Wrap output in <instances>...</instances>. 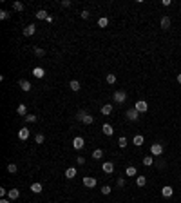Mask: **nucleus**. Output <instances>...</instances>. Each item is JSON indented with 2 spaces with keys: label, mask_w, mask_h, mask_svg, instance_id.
I'll return each instance as SVG.
<instances>
[{
  "label": "nucleus",
  "mask_w": 181,
  "mask_h": 203,
  "mask_svg": "<svg viewBox=\"0 0 181 203\" xmlns=\"http://www.w3.org/2000/svg\"><path fill=\"white\" fill-rule=\"evenodd\" d=\"M116 185H118V187H123V185H125V181H123V178H120V180L116 181Z\"/></svg>",
  "instance_id": "nucleus-41"
},
{
  "label": "nucleus",
  "mask_w": 181,
  "mask_h": 203,
  "mask_svg": "<svg viewBox=\"0 0 181 203\" xmlns=\"http://www.w3.org/2000/svg\"><path fill=\"white\" fill-rule=\"evenodd\" d=\"M16 171H18V167H16L15 163H9V165H8V172H9V174H15Z\"/></svg>",
  "instance_id": "nucleus-33"
},
{
  "label": "nucleus",
  "mask_w": 181,
  "mask_h": 203,
  "mask_svg": "<svg viewBox=\"0 0 181 203\" xmlns=\"http://www.w3.org/2000/svg\"><path fill=\"white\" fill-rule=\"evenodd\" d=\"M172 194H174V189H172L170 185H165V187L161 189V196H163V198H170Z\"/></svg>",
  "instance_id": "nucleus-10"
},
{
  "label": "nucleus",
  "mask_w": 181,
  "mask_h": 203,
  "mask_svg": "<svg viewBox=\"0 0 181 203\" xmlns=\"http://www.w3.org/2000/svg\"><path fill=\"white\" fill-rule=\"evenodd\" d=\"M111 112H112V105L111 104H107V105L102 107V114H103V116H109Z\"/></svg>",
  "instance_id": "nucleus-21"
},
{
  "label": "nucleus",
  "mask_w": 181,
  "mask_h": 203,
  "mask_svg": "<svg viewBox=\"0 0 181 203\" xmlns=\"http://www.w3.org/2000/svg\"><path fill=\"white\" fill-rule=\"evenodd\" d=\"M35 55H36V56H44V55H45V51H44V49H40V47H35Z\"/></svg>",
  "instance_id": "nucleus-35"
},
{
  "label": "nucleus",
  "mask_w": 181,
  "mask_h": 203,
  "mask_svg": "<svg viewBox=\"0 0 181 203\" xmlns=\"http://www.w3.org/2000/svg\"><path fill=\"white\" fill-rule=\"evenodd\" d=\"M18 84H20V89L25 91V93H29V91H31V87H33V85H31V82H27V80H20Z\"/></svg>",
  "instance_id": "nucleus-12"
},
{
  "label": "nucleus",
  "mask_w": 181,
  "mask_h": 203,
  "mask_svg": "<svg viewBox=\"0 0 181 203\" xmlns=\"http://www.w3.org/2000/svg\"><path fill=\"white\" fill-rule=\"evenodd\" d=\"M111 191H112V189H111L109 185H103V187H102V192H103V194H111Z\"/></svg>",
  "instance_id": "nucleus-37"
},
{
  "label": "nucleus",
  "mask_w": 181,
  "mask_h": 203,
  "mask_svg": "<svg viewBox=\"0 0 181 203\" xmlns=\"http://www.w3.org/2000/svg\"><path fill=\"white\" fill-rule=\"evenodd\" d=\"M31 191L35 192V194H40V192L44 191V187L40 185V183H33V185H31Z\"/></svg>",
  "instance_id": "nucleus-25"
},
{
  "label": "nucleus",
  "mask_w": 181,
  "mask_h": 203,
  "mask_svg": "<svg viewBox=\"0 0 181 203\" xmlns=\"http://www.w3.org/2000/svg\"><path fill=\"white\" fill-rule=\"evenodd\" d=\"M125 174L129 176V178H132V176H136V174H138V171H136V167H134V165H129V167L125 169Z\"/></svg>",
  "instance_id": "nucleus-16"
},
{
  "label": "nucleus",
  "mask_w": 181,
  "mask_h": 203,
  "mask_svg": "<svg viewBox=\"0 0 181 203\" xmlns=\"http://www.w3.org/2000/svg\"><path fill=\"white\" fill-rule=\"evenodd\" d=\"M16 112L20 114V116H27V107H25V104H20L16 107Z\"/></svg>",
  "instance_id": "nucleus-17"
},
{
  "label": "nucleus",
  "mask_w": 181,
  "mask_h": 203,
  "mask_svg": "<svg viewBox=\"0 0 181 203\" xmlns=\"http://www.w3.org/2000/svg\"><path fill=\"white\" fill-rule=\"evenodd\" d=\"M35 33H36V25H35V24H29L27 27L24 29V35H25V36H31V35H35Z\"/></svg>",
  "instance_id": "nucleus-13"
},
{
  "label": "nucleus",
  "mask_w": 181,
  "mask_h": 203,
  "mask_svg": "<svg viewBox=\"0 0 181 203\" xmlns=\"http://www.w3.org/2000/svg\"><path fill=\"white\" fill-rule=\"evenodd\" d=\"M35 140H36V143H40V145H42L44 143V141H45V136H44V134H36V136H35Z\"/></svg>",
  "instance_id": "nucleus-34"
},
{
  "label": "nucleus",
  "mask_w": 181,
  "mask_h": 203,
  "mask_svg": "<svg viewBox=\"0 0 181 203\" xmlns=\"http://www.w3.org/2000/svg\"><path fill=\"white\" fill-rule=\"evenodd\" d=\"M150 154L152 156H161L163 154V145L161 143H152L150 145Z\"/></svg>",
  "instance_id": "nucleus-3"
},
{
  "label": "nucleus",
  "mask_w": 181,
  "mask_h": 203,
  "mask_svg": "<svg viewBox=\"0 0 181 203\" xmlns=\"http://www.w3.org/2000/svg\"><path fill=\"white\" fill-rule=\"evenodd\" d=\"M44 74H45V71L42 69V67H35V69H33V76H36V78H44Z\"/></svg>",
  "instance_id": "nucleus-18"
},
{
  "label": "nucleus",
  "mask_w": 181,
  "mask_h": 203,
  "mask_svg": "<svg viewBox=\"0 0 181 203\" xmlns=\"http://www.w3.org/2000/svg\"><path fill=\"white\" fill-rule=\"evenodd\" d=\"M13 9H15V11H24L25 5H24L22 2H13Z\"/></svg>",
  "instance_id": "nucleus-29"
},
{
  "label": "nucleus",
  "mask_w": 181,
  "mask_h": 203,
  "mask_svg": "<svg viewBox=\"0 0 181 203\" xmlns=\"http://www.w3.org/2000/svg\"><path fill=\"white\" fill-rule=\"evenodd\" d=\"M92 158H94V160L103 158V151H102V149H96V151H92Z\"/></svg>",
  "instance_id": "nucleus-28"
},
{
  "label": "nucleus",
  "mask_w": 181,
  "mask_h": 203,
  "mask_svg": "<svg viewBox=\"0 0 181 203\" xmlns=\"http://www.w3.org/2000/svg\"><path fill=\"white\" fill-rule=\"evenodd\" d=\"M169 27H170V16L165 15V16L161 18V29H169Z\"/></svg>",
  "instance_id": "nucleus-19"
},
{
  "label": "nucleus",
  "mask_w": 181,
  "mask_h": 203,
  "mask_svg": "<svg viewBox=\"0 0 181 203\" xmlns=\"http://www.w3.org/2000/svg\"><path fill=\"white\" fill-rule=\"evenodd\" d=\"M76 163H78V165H83V163H85L83 156H78V158H76Z\"/></svg>",
  "instance_id": "nucleus-39"
},
{
  "label": "nucleus",
  "mask_w": 181,
  "mask_h": 203,
  "mask_svg": "<svg viewBox=\"0 0 181 203\" xmlns=\"http://www.w3.org/2000/svg\"><path fill=\"white\" fill-rule=\"evenodd\" d=\"M8 198H9L11 201L18 200V198H20V191H18V189H9V192H8Z\"/></svg>",
  "instance_id": "nucleus-9"
},
{
  "label": "nucleus",
  "mask_w": 181,
  "mask_h": 203,
  "mask_svg": "<svg viewBox=\"0 0 181 203\" xmlns=\"http://www.w3.org/2000/svg\"><path fill=\"white\" fill-rule=\"evenodd\" d=\"M0 18H2V20H8V18H9V13L2 9V11H0Z\"/></svg>",
  "instance_id": "nucleus-36"
},
{
  "label": "nucleus",
  "mask_w": 181,
  "mask_h": 203,
  "mask_svg": "<svg viewBox=\"0 0 181 203\" xmlns=\"http://www.w3.org/2000/svg\"><path fill=\"white\" fill-rule=\"evenodd\" d=\"M69 87H71V91H80V82L78 80H71V84H69Z\"/></svg>",
  "instance_id": "nucleus-24"
},
{
  "label": "nucleus",
  "mask_w": 181,
  "mask_h": 203,
  "mask_svg": "<svg viewBox=\"0 0 181 203\" xmlns=\"http://www.w3.org/2000/svg\"><path fill=\"white\" fill-rule=\"evenodd\" d=\"M76 169L74 167H69V169H67V171H65V178L67 180H72V178H76Z\"/></svg>",
  "instance_id": "nucleus-14"
},
{
  "label": "nucleus",
  "mask_w": 181,
  "mask_h": 203,
  "mask_svg": "<svg viewBox=\"0 0 181 203\" xmlns=\"http://www.w3.org/2000/svg\"><path fill=\"white\" fill-rule=\"evenodd\" d=\"M134 109H136L139 114H143V112H147V111H149V104H147L145 100H138L136 104H134Z\"/></svg>",
  "instance_id": "nucleus-2"
},
{
  "label": "nucleus",
  "mask_w": 181,
  "mask_h": 203,
  "mask_svg": "<svg viewBox=\"0 0 181 203\" xmlns=\"http://www.w3.org/2000/svg\"><path fill=\"white\" fill-rule=\"evenodd\" d=\"M83 185H85L87 189H94V187L98 185V181H96L94 178H91V176H85V178H83Z\"/></svg>",
  "instance_id": "nucleus-5"
},
{
  "label": "nucleus",
  "mask_w": 181,
  "mask_h": 203,
  "mask_svg": "<svg viewBox=\"0 0 181 203\" xmlns=\"http://www.w3.org/2000/svg\"><path fill=\"white\" fill-rule=\"evenodd\" d=\"M125 100H127V93L125 91H116L114 93V102L116 104H123Z\"/></svg>",
  "instance_id": "nucleus-6"
},
{
  "label": "nucleus",
  "mask_w": 181,
  "mask_h": 203,
  "mask_svg": "<svg viewBox=\"0 0 181 203\" xmlns=\"http://www.w3.org/2000/svg\"><path fill=\"white\" fill-rule=\"evenodd\" d=\"M102 169H103V172L112 174V172H114V163H112V161H105V163L102 165Z\"/></svg>",
  "instance_id": "nucleus-8"
},
{
  "label": "nucleus",
  "mask_w": 181,
  "mask_h": 203,
  "mask_svg": "<svg viewBox=\"0 0 181 203\" xmlns=\"http://www.w3.org/2000/svg\"><path fill=\"white\" fill-rule=\"evenodd\" d=\"M98 25H100V27H107V25H109V18H107V16L98 18Z\"/></svg>",
  "instance_id": "nucleus-26"
},
{
  "label": "nucleus",
  "mask_w": 181,
  "mask_h": 203,
  "mask_svg": "<svg viewBox=\"0 0 181 203\" xmlns=\"http://www.w3.org/2000/svg\"><path fill=\"white\" fill-rule=\"evenodd\" d=\"M0 203H11V200L8 198V200H5V198H2V200H0Z\"/></svg>",
  "instance_id": "nucleus-42"
},
{
  "label": "nucleus",
  "mask_w": 181,
  "mask_h": 203,
  "mask_svg": "<svg viewBox=\"0 0 181 203\" xmlns=\"http://www.w3.org/2000/svg\"><path fill=\"white\" fill-rule=\"evenodd\" d=\"M24 118H25V121H27V123H35V121L38 120L35 114H27V116H24Z\"/></svg>",
  "instance_id": "nucleus-32"
},
{
  "label": "nucleus",
  "mask_w": 181,
  "mask_h": 203,
  "mask_svg": "<svg viewBox=\"0 0 181 203\" xmlns=\"http://www.w3.org/2000/svg\"><path fill=\"white\" fill-rule=\"evenodd\" d=\"M136 185H138V187H145V185H147V178H145L143 174L136 178Z\"/></svg>",
  "instance_id": "nucleus-22"
},
{
  "label": "nucleus",
  "mask_w": 181,
  "mask_h": 203,
  "mask_svg": "<svg viewBox=\"0 0 181 203\" xmlns=\"http://www.w3.org/2000/svg\"><path fill=\"white\" fill-rule=\"evenodd\" d=\"M47 11H45V9H40V11H36V18L38 20H47Z\"/></svg>",
  "instance_id": "nucleus-20"
},
{
  "label": "nucleus",
  "mask_w": 181,
  "mask_h": 203,
  "mask_svg": "<svg viewBox=\"0 0 181 203\" xmlns=\"http://www.w3.org/2000/svg\"><path fill=\"white\" fill-rule=\"evenodd\" d=\"M118 145L122 147V149H125V147H127V138H125V136H120V138H118Z\"/></svg>",
  "instance_id": "nucleus-31"
},
{
  "label": "nucleus",
  "mask_w": 181,
  "mask_h": 203,
  "mask_svg": "<svg viewBox=\"0 0 181 203\" xmlns=\"http://www.w3.org/2000/svg\"><path fill=\"white\" fill-rule=\"evenodd\" d=\"M132 141H134V145H138V147H141L145 140H143V136H141V134H136V136H134V140H132Z\"/></svg>",
  "instance_id": "nucleus-23"
},
{
  "label": "nucleus",
  "mask_w": 181,
  "mask_h": 203,
  "mask_svg": "<svg viewBox=\"0 0 181 203\" xmlns=\"http://www.w3.org/2000/svg\"><path fill=\"white\" fill-rule=\"evenodd\" d=\"M62 5H64V8H69V5H71V0H62Z\"/></svg>",
  "instance_id": "nucleus-40"
},
{
  "label": "nucleus",
  "mask_w": 181,
  "mask_h": 203,
  "mask_svg": "<svg viewBox=\"0 0 181 203\" xmlns=\"http://www.w3.org/2000/svg\"><path fill=\"white\" fill-rule=\"evenodd\" d=\"M80 16H82L83 20H85V18H89V11H85V9H83L82 13H80Z\"/></svg>",
  "instance_id": "nucleus-38"
},
{
  "label": "nucleus",
  "mask_w": 181,
  "mask_h": 203,
  "mask_svg": "<svg viewBox=\"0 0 181 203\" xmlns=\"http://www.w3.org/2000/svg\"><path fill=\"white\" fill-rule=\"evenodd\" d=\"M152 163H154V158H152V156H145V158H143V165L150 167Z\"/></svg>",
  "instance_id": "nucleus-30"
},
{
  "label": "nucleus",
  "mask_w": 181,
  "mask_h": 203,
  "mask_svg": "<svg viewBox=\"0 0 181 203\" xmlns=\"http://www.w3.org/2000/svg\"><path fill=\"white\" fill-rule=\"evenodd\" d=\"M178 82H179V84H181V73H179V74H178Z\"/></svg>",
  "instance_id": "nucleus-43"
},
{
  "label": "nucleus",
  "mask_w": 181,
  "mask_h": 203,
  "mask_svg": "<svg viewBox=\"0 0 181 203\" xmlns=\"http://www.w3.org/2000/svg\"><path fill=\"white\" fill-rule=\"evenodd\" d=\"M102 131H103L105 136H112V134H114V129H112V125H111V123H103Z\"/></svg>",
  "instance_id": "nucleus-11"
},
{
  "label": "nucleus",
  "mask_w": 181,
  "mask_h": 203,
  "mask_svg": "<svg viewBox=\"0 0 181 203\" xmlns=\"http://www.w3.org/2000/svg\"><path fill=\"white\" fill-rule=\"evenodd\" d=\"M107 84H111V85L116 84V74H114V73H109V74H107Z\"/></svg>",
  "instance_id": "nucleus-27"
},
{
  "label": "nucleus",
  "mask_w": 181,
  "mask_h": 203,
  "mask_svg": "<svg viewBox=\"0 0 181 203\" xmlns=\"http://www.w3.org/2000/svg\"><path fill=\"white\" fill-rule=\"evenodd\" d=\"M18 138L20 140H27L29 138V129H27V127H22V129L18 131Z\"/></svg>",
  "instance_id": "nucleus-15"
},
{
  "label": "nucleus",
  "mask_w": 181,
  "mask_h": 203,
  "mask_svg": "<svg viewBox=\"0 0 181 203\" xmlns=\"http://www.w3.org/2000/svg\"><path fill=\"white\" fill-rule=\"evenodd\" d=\"M83 145H85V141H83V138H82V136H76L74 140H72V147H74L76 151H82Z\"/></svg>",
  "instance_id": "nucleus-7"
},
{
  "label": "nucleus",
  "mask_w": 181,
  "mask_h": 203,
  "mask_svg": "<svg viewBox=\"0 0 181 203\" xmlns=\"http://www.w3.org/2000/svg\"><path fill=\"white\" fill-rule=\"evenodd\" d=\"M125 116H127V120H129V121H136L139 116H141V114H139V112H138V111L132 107V109H129V111L125 112Z\"/></svg>",
  "instance_id": "nucleus-4"
},
{
  "label": "nucleus",
  "mask_w": 181,
  "mask_h": 203,
  "mask_svg": "<svg viewBox=\"0 0 181 203\" xmlns=\"http://www.w3.org/2000/svg\"><path fill=\"white\" fill-rule=\"evenodd\" d=\"M76 118H78L80 121H83V123H87V125H91L92 121H94V118H92L89 112H85V111H80V112L76 114Z\"/></svg>",
  "instance_id": "nucleus-1"
}]
</instances>
